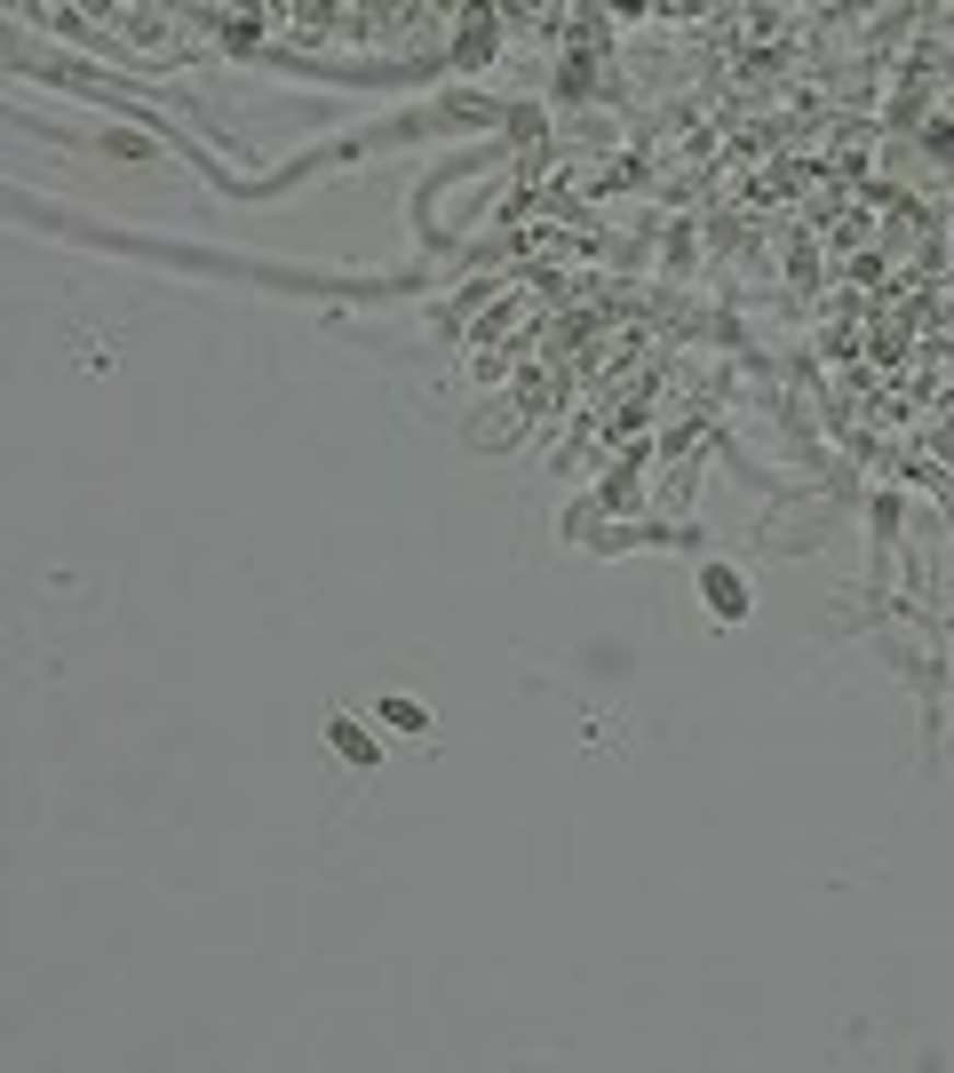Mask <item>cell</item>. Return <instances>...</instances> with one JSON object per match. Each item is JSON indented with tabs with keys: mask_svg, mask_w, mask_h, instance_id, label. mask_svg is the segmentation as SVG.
Here are the masks:
<instances>
[{
	"mask_svg": "<svg viewBox=\"0 0 954 1073\" xmlns=\"http://www.w3.org/2000/svg\"><path fill=\"white\" fill-rule=\"evenodd\" d=\"M334 748H343V755H358V763H366V755H375V748H366V740H358V724H334Z\"/></svg>",
	"mask_w": 954,
	"mask_h": 1073,
	"instance_id": "cell-1",
	"label": "cell"
}]
</instances>
